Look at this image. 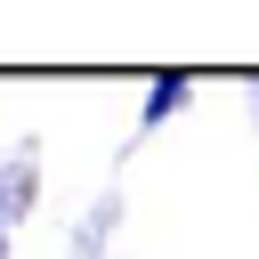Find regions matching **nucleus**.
Listing matches in <instances>:
<instances>
[{"label":"nucleus","mask_w":259,"mask_h":259,"mask_svg":"<svg viewBox=\"0 0 259 259\" xmlns=\"http://www.w3.org/2000/svg\"><path fill=\"white\" fill-rule=\"evenodd\" d=\"M178 105H186V73H162V81L146 89V130H162Z\"/></svg>","instance_id":"obj_1"}]
</instances>
